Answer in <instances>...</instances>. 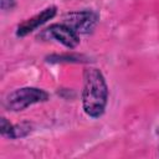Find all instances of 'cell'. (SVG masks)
Here are the masks:
<instances>
[{
    "label": "cell",
    "mask_w": 159,
    "mask_h": 159,
    "mask_svg": "<svg viewBox=\"0 0 159 159\" xmlns=\"http://www.w3.org/2000/svg\"><path fill=\"white\" fill-rule=\"evenodd\" d=\"M109 89L104 75L97 67L83 70V86L81 92L82 109L89 118H101L107 108Z\"/></svg>",
    "instance_id": "1"
},
{
    "label": "cell",
    "mask_w": 159,
    "mask_h": 159,
    "mask_svg": "<svg viewBox=\"0 0 159 159\" xmlns=\"http://www.w3.org/2000/svg\"><path fill=\"white\" fill-rule=\"evenodd\" d=\"M48 92L39 87H21L10 92L4 102V107L10 112H21L34 104L47 102Z\"/></svg>",
    "instance_id": "2"
},
{
    "label": "cell",
    "mask_w": 159,
    "mask_h": 159,
    "mask_svg": "<svg viewBox=\"0 0 159 159\" xmlns=\"http://www.w3.org/2000/svg\"><path fill=\"white\" fill-rule=\"evenodd\" d=\"M99 21V16L93 10H78L68 12L63 16L62 21L67 26H70L78 35H88L91 34Z\"/></svg>",
    "instance_id": "3"
},
{
    "label": "cell",
    "mask_w": 159,
    "mask_h": 159,
    "mask_svg": "<svg viewBox=\"0 0 159 159\" xmlns=\"http://www.w3.org/2000/svg\"><path fill=\"white\" fill-rule=\"evenodd\" d=\"M39 37L45 40H55L67 48H76L80 45V35L63 22L51 24L41 31Z\"/></svg>",
    "instance_id": "4"
},
{
    "label": "cell",
    "mask_w": 159,
    "mask_h": 159,
    "mask_svg": "<svg viewBox=\"0 0 159 159\" xmlns=\"http://www.w3.org/2000/svg\"><path fill=\"white\" fill-rule=\"evenodd\" d=\"M56 14H57V6H55V5L47 6L46 9L40 11L39 14H36V15L26 19L21 24H19L16 27V32H15L16 36L17 37H25V36L30 35L31 32H34L35 30H37L39 27L45 25L47 21L52 20L56 16Z\"/></svg>",
    "instance_id": "5"
},
{
    "label": "cell",
    "mask_w": 159,
    "mask_h": 159,
    "mask_svg": "<svg viewBox=\"0 0 159 159\" xmlns=\"http://www.w3.org/2000/svg\"><path fill=\"white\" fill-rule=\"evenodd\" d=\"M32 130V124L30 122H21L16 124H11L5 117H1L0 120V133L2 137H6L9 139H19L24 138L30 134Z\"/></svg>",
    "instance_id": "6"
},
{
    "label": "cell",
    "mask_w": 159,
    "mask_h": 159,
    "mask_svg": "<svg viewBox=\"0 0 159 159\" xmlns=\"http://www.w3.org/2000/svg\"><path fill=\"white\" fill-rule=\"evenodd\" d=\"M47 58H57L56 62H80L81 56H76V55H70V56H50Z\"/></svg>",
    "instance_id": "7"
},
{
    "label": "cell",
    "mask_w": 159,
    "mask_h": 159,
    "mask_svg": "<svg viewBox=\"0 0 159 159\" xmlns=\"http://www.w3.org/2000/svg\"><path fill=\"white\" fill-rule=\"evenodd\" d=\"M0 6H1V10L4 11H11L15 6H16V1L15 0H0Z\"/></svg>",
    "instance_id": "8"
},
{
    "label": "cell",
    "mask_w": 159,
    "mask_h": 159,
    "mask_svg": "<svg viewBox=\"0 0 159 159\" xmlns=\"http://www.w3.org/2000/svg\"><path fill=\"white\" fill-rule=\"evenodd\" d=\"M158 157H159V145H158Z\"/></svg>",
    "instance_id": "9"
}]
</instances>
